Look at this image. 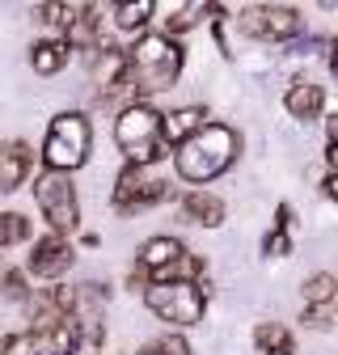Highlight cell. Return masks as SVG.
Listing matches in <instances>:
<instances>
[{
	"mask_svg": "<svg viewBox=\"0 0 338 355\" xmlns=\"http://www.w3.org/2000/svg\"><path fill=\"white\" fill-rule=\"evenodd\" d=\"M203 119H207L203 106H178V110H169V114H165V144H169V148H182L186 140H195L199 131L207 127Z\"/></svg>",
	"mask_w": 338,
	"mask_h": 355,
	"instance_id": "13",
	"label": "cell"
},
{
	"mask_svg": "<svg viewBox=\"0 0 338 355\" xmlns=\"http://www.w3.org/2000/svg\"><path fill=\"white\" fill-rule=\"evenodd\" d=\"M34 169V153L26 140H5L0 144V195H13Z\"/></svg>",
	"mask_w": 338,
	"mask_h": 355,
	"instance_id": "10",
	"label": "cell"
},
{
	"mask_svg": "<svg viewBox=\"0 0 338 355\" xmlns=\"http://www.w3.org/2000/svg\"><path fill=\"white\" fill-rule=\"evenodd\" d=\"M30 241V220L21 211H0V250H13Z\"/></svg>",
	"mask_w": 338,
	"mask_h": 355,
	"instance_id": "19",
	"label": "cell"
},
{
	"mask_svg": "<svg viewBox=\"0 0 338 355\" xmlns=\"http://www.w3.org/2000/svg\"><path fill=\"white\" fill-rule=\"evenodd\" d=\"M182 216L203 225V229H216V225H224V199L211 195V191H190L182 199Z\"/></svg>",
	"mask_w": 338,
	"mask_h": 355,
	"instance_id": "15",
	"label": "cell"
},
{
	"mask_svg": "<svg viewBox=\"0 0 338 355\" xmlns=\"http://www.w3.org/2000/svg\"><path fill=\"white\" fill-rule=\"evenodd\" d=\"M140 355H190V343H186L182 334H161V338H152Z\"/></svg>",
	"mask_w": 338,
	"mask_h": 355,
	"instance_id": "24",
	"label": "cell"
},
{
	"mask_svg": "<svg viewBox=\"0 0 338 355\" xmlns=\"http://www.w3.org/2000/svg\"><path fill=\"white\" fill-rule=\"evenodd\" d=\"M94 153V123L80 110H64L47 123V136H42V165L51 173H72L89 161Z\"/></svg>",
	"mask_w": 338,
	"mask_h": 355,
	"instance_id": "4",
	"label": "cell"
},
{
	"mask_svg": "<svg viewBox=\"0 0 338 355\" xmlns=\"http://www.w3.org/2000/svg\"><path fill=\"white\" fill-rule=\"evenodd\" d=\"M326 136H330V144H338V114L326 119Z\"/></svg>",
	"mask_w": 338,
	"mask_h": 355,
	"instance_id": "28",
	"label": "cell"
},
{
	"mask_svg": "<svg viewBox=\"0 0 338 355\" xmlns=\"http://www.w3.org/2000/svg\"><path fill=\"white\" fill-rule=\"evenodd\" d=\"M330 76H334V80H338V38H334V42H330Z\"/></svg>",
	"mask_w": 338,
	"mask_h": 355,
	"instance_id": "29",
	"label": "cell"
},
{
	"mask_svg": "<svg viewBox=\"0 0 338 355\" xmlns=\"http://www.w3.org/2000/svg\"><path fill=\"white\" fill-rule=\"evenodd\" d=\"M309 330H330L334 326V304H313V309H305V318H301Z\"/></svg>",
	"mask_w": 338,
	"mask_h": 355,
	"instance_id": "26",
	"label": "cell"
},
{
	"mask_svg": "<svg viewBox=\"0 0 338 355\" xmlns=\"http://www.w3.org/2000/svg\"><path fill=\"white\" fill-rule=\"evenodd\" d=\"M182 64H186V51L178 47V38H169V34H140L136 47L127 51V76H132V89L140 94V102L148 94L174 89L178 76H182Z\"/></svg>",
	"mask_w": 338,
	"mask_h": 355,
	"instance_id": "2",
	"label": "cell"
},
{
	"mask_svg": "<svg viewBox=\"0 0 338 355\" xmlns=\"http://www.w3.org/2000/svg\"><path fill=\"white\" fill-rule=\"evenodd\" d=\"M169 199V182H161V178H152L148 169L140 165H123L118 169V182H114V211L132 216V211H144L152 203Z\"/></svg>",
	"mask_w": 338,
	"mask_h": 355,
	"instance_id": "8",
	"label": "cell"
},
{
	"mask_svg": "<svg viewBox=\"0 0 338 355\" xmlns=\"http://www.w3.org/2000/svg\"><path fill=\"white\" fill-rule=\"evenodd\" d=\"M182 254H190L178 237H148L144 245H140V258H136V266L148 275V279H161L169 266H174Z\"/></svg>",
	"mask_w": 338,
	"mask_h": 355,
	"instance_id": "11",
	"label": "cell"
},
{
	"mask_svg": "<svg viewBox=\"0 0 338 355\" xmlns=\"http://www.w3.org/2000/svg\"><path fill=\"white\" fill-rule=\"evenodd\" d=\"M152 13H157V0H136V5H118L110 21H114L118 30H140Z\"/></svg>",
	"mask_w": 338,
	"mask_h": 355,
	"instance_id": "21",
	"label": "cell"
},
{
	"mask_svg": "<svg viewBox=\"0 0 338 355\" xmlns=\"http://www.w3.org/2000/svg\"><path fill=\"white\" fill-rule=\"evenodd\" d=\"M301 292H305V309H313V304H334V296H338V279L321 271V275H309Z\"/></svg>",
	"mask_w": 338,
	"mask_h": 355,
	"instance_id": "20",
	"label": "cell"
},
{
	"mask_svg": "<svg viewBox=\"0 0 338 355\" xmlns=\"http://www.w3.org/2000/svg\"><path fill=\"white\" fill-rule=\"evenodd\" d=\"M76 9H80V5H38V21L51 26V30H60V34H68Z\"/></svg>",
	"mask_w": 338,
	"mask_h": 355,
	"instance_id": "23",
	"label": "cell"
},
{
	"mask_svg": "<svg viewBox=\"0 0 338 355\" xmlns=\"http://www.w3.org/2000/svg\"><path fill=\"white\" fill-rule=\"evenodd\" d=\"M254 347L263 355H292L296 351V338L283 322H258L254 326Z\"/></svg>",
	"mask_w": 338,
	"mask_h": 355,
	"instance_id": "17",
	"label": "cell"
},
{
	"mask_svg": "<svg viewBox=\"0 0 338 355\" xmlns=\"http://www.w3.org/2000/svg\"><path fill=\"white\" fill-rule=\"evenodd\" d=\"M326 161H330V173H338V144H330V153H326Z\"/></svg>",
	"mask_w": 338,
	"mask_h": 355,
	"instance_id": "30",
	"label": "cell"
},
{
	"mask_svg": "<svg viewBox=\"0 0 338 355\" xmlns=\"http://www.w3.org/2000/svg\"><path fill=\"white\" fill-rule=\"evenodd\" d=\"M0 292H5V300H17V304H30V279L26 271H17V266H9L5 275H0Z\"/></svg>",
	"mask_w": 338,
	"mask_h": 355,
	"instance_id": "22",
	"label": "cell"
},
{
	"mask_svg": "<svg viewBox=\"0 0 338 355\" xmlns=\"http://www.w3.org/2000/svg\"><path fill=\"white\" fill-rule=\"evenodd\" d=\"M321 191H326V199H334V203H338V173H330V178H326Z\"/></svg>",
	"mask_w": 338,
	"mask_h": 355,
	"instance_id": "27",
	"label": "cell"
},
{
	"mask_svg": "<svg viewBox=\"0 0 338 355\" xmlns=\"http://www.w3.org/2000/svg\"><path fill=\"white\" fill-rule=\"evenodd\" d=\"M114 144L127 157V165H157L161 157H169L165 144V114L148 102H127L114 119Z\"/></svg>",
	"mask_w": 338,
	"mask_h": 355,
	"instance_id": "3",
	"label": "cell"
},
{
	"mask_svg": "<svg viewBox=\"0 0 338 355\" xmlns=\"http://www.w3.org/2000/svg\"><path fill=\"white\" fill-rule=\"evenodd\" d=\"M301 26H305V17L292 5H249L237 13V30L258 42H287L301 34Z\"/></svg>",
	"mask_w": 338,
	"mask_h": 355,
	"instance_id": "7",
	"label": "cell"
},
{
	"mask_svg": "<svg viewBox=\"0 0 338 355\" xmlns=\"http://www.w3.org/2000/svg\"><path fill=\"white\" fill-rule=\"evenodd\" d=\"M283 106H287L292 119L309 123V119H317L321 106H326V89L313 85V80H292V85H287V94H283Z\"/></svg>",
	"mask_w": 338,
	"mask_h": 355,
	"instance_id": "12",
	"label": "cell"
},
{
	"mask_svg": "<svg viewBox=\"0 0 338 355\" xmlns=\"http://www.w3.org/2000/svg\"><path fill=\"white\" fill-rule=\"evenodd\" d=\"M237 153H241V136H237V131L224 127V123H207L195 140L174 148V169H178L182 182L203 187V182H216L224 169H233Z\"/></svg>",
	"mask_w": 338,
	"mask_h": 355,
	"instance_id": "1",
	"label": "cell"
},
{
	"mask_svg": "<svg viewBox=\"0 0 338 355\" xmlns=\"http://www.w3.org/2000/svg\"><path fill=\"white\" fill-rule=\"evenodd\" d=\"M98 30H102V17H98V9H94V5H80L64 38H68V47H72V51H94L98 42H102V34H98Z\"/></svg>",
	"mask_w": 338,
	"mask_h": 355,
	"instance_id": "16",
	"label": "cell"
},
{
	"mask_svg": "<svg viewBox=\"0 0 338 355\" xmlns=\"http://www.w3.org/2000/svg\"><path fill=\"white\" fill-rule=\"evenodd\" d=\"M263 254H267V258H283V254H292V233H287V229H271V233L263 237Z\"/></svg>",
	"mask_w": 338,
	"mask_h": 355,
	"instance_id": "25",
	"label": "cell"
},
{
	"mask_svg": "<svg viewBox=\"0 0 338 355\" xmlns=\"http://www.w3.org/2000/svg\"><path fill=\"white\" fill-rule=\"evenodd\" d=\"M144 304L174 330H190V326L203 322L207 284H148L144 288Z\"/></svg>",
	"mask_w": 338,
	"mask_h": 355,
	"instance_id": "6",
	"label": "cell"
},
{
	"mask_svg": "<svg viewBox=\"0 0 338 355\" xmlns=\"http://www.w3.org/2000/svg\"><path fill=\"white\" fill-rule=\"evenodd\" d=\"M34 203L42 211V220H47V233H76L80 229V199H76V187L68 173H51L42 169L34 178Z\"/></svg>",
	"mask_w": 338,
	"mask_h": 355,
	"instance_id": "5",
	"label": "cell"
},
{
	"mask_svg": "<svg viewBox=\"0 0 338 355\" xmlns=\"http://www.w3.org/2000/svg\"><path fill=\"white\" fill-rule=\"evenodd\" d=\"M68 55H72V47H68V38H64V34L38 38L34 47H30V68H34L38 76H55V72H64Z\"/></svg>",
	"mask_w": 338,
	"mask_h": 355,
	"instance_id": "14",
	"label": "cell"
},
{
	"mask_svg": "<svg viewBox=\"0 0 338 355\" xmlns=\"http://www.w3.org/2000/svg\"><path fill=\"white\" fill-rule=\"evenodd\" d=\"M72 245H68V237H60V233H47V237H38L34 241V250H30V275H38V279H47V284H55L68 266H72Z\"/></svg>",
	"mask_w": 338,
	"mask_h": 355,
	"instance_id": "9",
	"label": "cell"
},
{
	"mask_svg": "<svg viewBox=\"0 0 338 355\" xmlns=\"http://www.w3.org/2000/svg\"><path fill=\"white\" fill-rule=\"evenodd\" d=\"M207 13H220V9H216V5H203V0H199V5H178L174 13L165 17V30H161V34H169V38L190 34V30H195V26L207 17Z\"/></svg>",
	"mask_w": 338,
	"mask_h": 355,
	"instance_id": "18",
	"label": "cell"
}]
</instances>
